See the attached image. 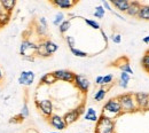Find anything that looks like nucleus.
Wrapping results in <instances>:
<instances>
[{
  "mask_svg": "<svg viewBox=\"0 0 149 133\" xmlns=\"http://www.w3.org/2000/svg\"><path fill=\"white\" fill-rule=\"evenodd\" d=\"M10 17H12V14L10 13L1 9L0 10V26L2 28L3 25H7L9 23V21H10Z\"/></svg>",
  "mask_w": 149,
  "mask_h": 133,
  "instance_id": "obj_22",
  "label": "nucleus"
},
{
  "mask_svg": "<svg viewBox=\"0 0 149 133\" xmlns=\"http://www.w3.org/2000/svg\"><path fill=\"white\" fill-rule=\"evenodd\" d=\"M101 35H102V37H103V39H104L106 44H108V37H107V35H106V32H104L103 30H101Z\"/></svg>",
  "mask_w": 149,
  "mask_h": 133,
  "instance_id": "obj_41",
  "label": "nucleus"
},
{
  "mask_svg": "<svg viewBox=\"0 0 149 133\" xmlns=\"http://www.w3.org/2000/svg\"><path fill=\"white\" fill-rule=\"evenodd\" d=\"M130 79H131V75L126 74V72H120V76H119V81H118V85H119V86H120L122 88H127Z\"/></svg>",
  "mask_w": 149,
  "mask_h": 133,
  "instance_id": "obj_20",
  "label": "nucleus"
},
{
  "mask_svg": "<svg viewBox=\"0 0 149 133\" xmlns=\"http://www.w3.org/2000/svg\"><path fill=\"white\" fill-rule=\"evenodd\" d=\"M48 123H49V125L55 129L57 132H61V131L65 130L67 126H68L65 124L64 119H63V116H60V115H56V114H53L48 118Z\"/></svg>",
  "mask_w": 149,
  "mask_h": 133,
  "instance_id": "obj_8",
  "label": "nucleus"
},
{
  "mask_svg": "<svg viewBox=\"0 0 149 133\" xmlns=\"http://www.w3.org/2000/svg\"><path fill=\"white\" fill-rule=\"evenodd\" d=\"M120 106H122V109H123V113H133L135 110H138V107H136V103H135V99H134V94L132 93H123V94H119L117 96Z\"/></svg>",
  "mask_w": 149,
  "mask_h": 133,
  "instance_id": "obj_3",
  "label": "nucleus"
},
{
  "mask_svg": "<svg viewBox=\"0 0 149 133\" xmlns=\"http://www.w3.org/2000/svg\"><path fill=\"white\" fill-rule=\"evenodd\" d=\"M147 110H149V102H148V106H147Z\"/></svg>",
  "mask_w": 149,
  "mask_h": 133,
  "instance_id": "obj_44",
  "label": "nucleus"
},
{
  "mask_svg": "<svg viewBox=\"0 0 149 133\" xmlns=\"http://www.w3.org/2000/svg\"><path fill=\"white\" fill-rule=\"evenodd\" d=\"M138 19L142 21H149V5H142L138 14Z\"/></svg>",
  "mask_w": 149,
  "mask_h": 133,
  "instance_id": "obj_21",
  "label": "nucleus"
},
{
  "mask_svg": "<svg viewBox=\"0 0 149 133\" xmlns=\"http://www.w3.org/2000/svg\"><path fill=\"white\" fill-rule=\"evenodd\" d=\"M130 2L129 0H112L111 3L112 6L118 10V12H122V13H126L129 7H130Z\"/></svg>",
  "mask_w": 149,
  "mask_h": 133,
  "instance_id": "obj_14",
  "label": "nucleus"
},
{
  "mask_svg": "<svg viewBox=\"0 0 149 133\" xmlns=\"http://www.w3.org/2000/svg\"><path fill=\"white\" fill-rule=\"evenodd\" d=\"M49 133H61V132H57V131H56V132H49Z\"/></svg>",
  "mask_w": 149,
  "mask_h": 133,
  "instance_id": "obj_45",
  "label": "nucleus"
},
{
  "mask_svg": "<svg viewBox=\"0 0 149 133\" xmlns=\"http://www.w3.org/2000/svg\"><path fill=\"white\" fill-rule=\"evenodd\" d=\"M115 131H116V124L113 119L102 114L100 115L99 120L95 123L94 133H115Z\"/></svg>",
  "mask_w": 149,
  "mask_h": 133,
  "instance_id": "obj_2",
  "label": "nucleus"
},
{
  "mask_svg": "<svg viewBox=\"0 0 149 133\" xmlns=\"http://www.w3.org/2000/svg\"><path fill=\"white\" fill-rule=\"evenodd\" d=\"M106 95H107V90L104 88V87H100L96 92H95V94H94V100L96 101V102H100V101H102V100H104V97H106Z\"/></svg>",
  "mask_w": 149,
  "mask_h": 133,
  "instance_id": "obj_24",
  "label": "nucleus"
},
{
  "mask_svg": "<svg viewBox=\"0 0 149 133\" xmlns=\"http://www.w3.org/2000/svg\"><path fill=\"white\" fill-rule=\"evenodd\" d=\"M134 99H135L138 110H147V106L149 102V93L138 92L134 94Z\"/></svg>",
  "mask_w": 149,
  "mask_h": 133,
  "instance_id": "obj_9",
  "label": "nucleus"
},
{
  "mask_svg": "<svg viewBox=\"0 0 149 133\" xmlns=\"http://www.w3.org/2000/svg\"><path fill=\"white\" fill-rule=\"evenodd\" d=\"M1 79H2V71H1V69H0V81H1Z\"/></svg>",
  "mask_w": 149,
  "mask_h": 133,
  "instance_id": "obj_43",
  "label": "nucleus"
},
{
  "mask_svg": "<svg viewBox=\"0 0 149 133\" xmlns=\"http://www.w3.org/2000/svg\"><path fill=\"white\" fill-rule=\"evenodd\" d=\"M36 32H37L38 36L45 37L47 35V26H44V25H41V24L38 23L37 25H36Z\"/></svg>",
  "mask_w": 149,
  "mask_h": 133,
  "instance_id": "obj_30",
  "label": "nucleus"
},
{
  "mask_svg": "<svg viewBox=\"0 0 149 133\" xmlns=\"http://www.w3.org/2000/svg\"><path fill=\"white\" fill-rule=\"evenodd\" d=\"M122 114H124V113H123L122 106H120V103H119L117 97L109 99L104 103V106L102 108V115H104V116H107V117H109L111 119H113L115 117L120 116Z\"/></svg>",
  "mask_w": 149,
  "mask_h": 133,
  "instance_id": "obj_1",
  "label": "nucleus"
},
{
  "mask_svg": "<svg viewBox=\"0 0 149 133\" xmlns=\"http://www.w3.org/2000/svg\"><path fill=\"white\" fill-rule=\"evenodd\" d=\"M74 84L83 94H86L88 92V90H90V86H91V81L84 75H79V74L74 75Z\"/></svg>",
  "mask_w": 149,
  "mask_h": 133,
  "instance_id": "obj_6",
  "label": "nucleus"
},
{
  "mask_svg": "<svg viewBox=\"0 0 149 133\" xmlns=\"http://www.w3.org/2000/svg\"><path fill=\"white\" fill-rule=\"evenodd\" d=\"M112 80H113V76L112 75H106V76H103V81H102V86L101 87H104L106 85L111 84Z\"/></svg>",
  "mask_w": 149,
  "mask_h": 133,
  "instance_id": "obj_33",
  "label": "nucleus"
},
{
  "mask_svg": "<svg viewBox=\"0 0 149 133\" xmlns=\"http://www.w3.org/2000/svg\"><path fill=\"white\" fill-rule=\"evenodd\" d=\"M115 65H116L117 68H119L122 72H126V74H129V75H133V70H132V68H131L130 62H129V60L125 56L118 58V60L115 62Z\"/></svg>",
  "mask_w": 149,
  "mask_h": 133,
  "instance_id": "obj_12",
  "label": "nucleus"
},
{
  "mask_svg": "<svg viewBox=\"0 0 149 133\" xmlns=\"http://www.w3.org/2000/svg\"><path fill=\"white\" fill-rule=\"evenodd\" d=\"M70 52L72 53V55L77 57H87L88 56V54L86 53V52H84V51H81V49H79V48H70Z\"/></svg>",
  "mask_w": 149,
  "mask_h": 133,
  "instance_id": "obj_29",
  "label": "nucleus"
},
{
  "mask_svg": "<svg viewBox=\"0 0 149 133\" xmlns=\"http://www.w3.org/2000/svg\"><path fill=\"white\" fill-rule=\"evenodd\" d=\"M53 75L55 76L56 80H61V81H65V83H74V74L71 70H67V69H58L53 71Z\"/></svg>",
  "mask_w": 149,
  "mask_h": 133,
  "instance_id": "obj_7",
  "label": "nucleus"
},
{
  "mask_svg": "<svg viewBox=\"0 0 149 133\" xmlns=\"http://www.w3.org/2000/svg\"><path fill=\"white\" fill-rule=\"evenodd\" d=\"M102 81H103V76H97L95 78V84L102 86Z\"/></svg>",
  "mask_w": 149,
  "mask_h": 133,
  "instance_id": "obj_38",
  "label": "nucleus"
},
{
  "mask_svg": "<svg viewBox=\"0 0 149 133\" xmlns=\"http://www.w3.org/2000/svg\"><path fill=\"white\" fill-rule=\"evenodd\" d=\"M79 117H80V115L77 111V109L74 108V109H71V110L67 111L64 114V116H63V119H64L67 125H71V124H74V123H76L78 120Z\"/></svg>",
  "mask_w": 149,
  "mask_h": 133,
  "instance_id": "obj_13",
  "label": "nucleus"
},
{
  "mask_svg": "<svg viewBox=\"0 0 149 133\" xmlns=\"http://www.w3.org/2000/svg\"><path fill=\"white\" fill-rule=\"evenodd\" d=\"M24 61H29V62H33L35 61V56H25V57H22Z\"/></svg>",
  "mask_w": 149,
  "mask_h": 133,
  "instance_id": "obj_40",
  "label": "nucleus"
},
{
  "mask_svg": "<svg viewBox=\"0 0 149 133\" xmlns=\"http://www.w3.org/2000/svg\"><path fill=\"white\" fill-rule=\"evenodd\" d=\"M39 24H41V25H44V26H48L46 17H40V19H39Z\"/></svg>",
  "mask_w": 149,
  "mask_h": 133,
  "instance_id": "obj_39",
  "label": "nucleus"
},
{
  "mask_svg": "<svg viewBox=\"0 0 149 133\" xmlns=\"http://www.w3.org/2000/svg\"><path fill=\"white\" fill-rule=\"evenodd\" d=\"M110 5H111V3H110L109 1H107V0H102V7H103L106 10H108V12H110V13H113V10H112V8Z\"/></svg>",
  "mask_w": 149,
  "mask_h": 133,
  "instance_id": "obj_35",
  "label": "nucleus"
},
{
  "mask_svg": "<svg viewBox=\"0 0 149 133\" xmlns=\"http://www.w3.org/2000/svg\"><path fill=\"white\" fill-rule=\"evenodd\" d=\"M141 67L143 68L145 71H147L149 74V49L146 51V53L143 54V56L141 58Z\"/></svg>",
  "mask_w": 149,
  "mask_h": 133,
  "instance_id": "obj_26",
  "label": "nucleus"
},
{
  "mask_svg": "<svg viewBox=\"0 0 149 133\" xmlns=\"http://www.w3.org/2000/svg\"><path fill=\"white\" fill-rule=\"evenodd\" d=\"M71 28V19H64L61 25L58 26V31L61 35H64L65 32H68V30Z\"/></svg>",
  "mask_w": 149,
  "mask_h": 133,
  "instance_id": "obj_25",
  "label": "nucleus"
},
{
  "mask_svg": "<svg viewBox=\"0 0 149 133\" xmlns=\"http://www.w3.org/2000/svg\"><path fill=\"white\" fill-rule=\"evenodd\" d=\"M36 107L40 110V113L42 114V116L46 117V118H49L53 115V111H54L53 102L49 99L36 100Z\"/></svg>",
  "mask_w": 149,
  "mask_h": 133,
  "instance_id": "obj_5",
  "label": "nucleus"
},
{
  "mask_svg": "<svg viewBox=\"0 0 149 133\" xmlns=\"http://www.w3.org/2000/svg\"><path fill=\"white\" fill-rule=\"evenodd\" d=\"M142 41H143L145 44H149V35L147 37H143V38H142Z\"/></svg>",
  "mask_w": 149,
  "mask_h": 133,
  "instance_id": "obj_42",
  "label": "nucleus"
},
{
  "mask_svg": "<svg viewBox=\"0 0 149 133\" xmlns=\"http://www.w3.org/2000/svg\"><path fill=\"white\" fill-rule=\"evenodd\" d=\"M111 40L115 44H120L122 42V36L119 33H113L111 36Z\"/></svg>",
  "mask_w": 149,
  "mask_h": 133,
  "instance_id": "obj_36",
  "label": "nucleus"
},
{
  "mask_svg": "<svg viewBox=\"0 0 149 133\" xmlns=\"http://www.w3.org/2000/svg\"><path fill=\"white\" fill-rule=\"evenodd\" d=\"M37 52V44L29 40V39H24L21 42L19 46V54L22 57L25 56H35Z\"/></svg>",
  "mask_w": 149,
  "mask_h": 133,
  "instance_id": "obj_4",
  "label": "nucleus"
},
{
  "mask_svg": "<svg viewBox=\"0 0 149 133\" xmlns=\"http://www.w3.org/2000/svg\"><path fill=\"white\" fill-rule=\"evenodd\" d=\"M142 3L140 1H131L130 2V7L126 12V14L131 16V17H138V14L140 12V8H141Z\"/></svg>",
  "mask_w": 149,
  "mask_h": 133,
  "instance_id": "obj_15",
  "label": "nucleus"
},
{
  "mask_svg": "<svg viewBox=\"0 0 149 133\" xmlns=\"http://www.w3.org/2000/svg\"><path fill=\"white\" fill-rule=\"evenodd\" d=\"M51 3L60 9H71L78 3L77 0H52Z\"/></svg>",
  "mask_w": 149,
  "mask_h": 133,
  "instance_id": "obj_11",
  "label": "nucleus"
},
{
  "mask_svg": "<svg viewBox=\"0 0 149 133\" xmlns=\"http://www.w3.org/2000/svg\"><path fill=\"white\" fill-rule=\"evenodd\" d=\"M0 28H1V26H0Z\"/></svg>",
  "mask_w": 149,
  "mask_h": 133,
  "instance_id": "obj_46",
  "label": "nucleus"
},
{
  "mask_svg": "<svg viewBox=\"0 0 149 133\" xmlns=\"http://www.w3.org/2000/svg\"><path fill=\"white\" fill-rule=\"evenodd\" d=\"M19 115L23 119L29 116V107H28V103H26V102H24V104H23V107H22V109H21V113H19Z\"/></svg>",
  "mask_w": 149,
  "mask_h": 133,
  "instance_id": "obj_32",
  "label": "nucleus"
},
{
  "mask_svg": "<svg viewBox=\"0 0 149 133\" xmlns=\"http://www.w3.org/2000/svg\"><path fill=\"white\" fill-rule=\"evenodd\" d=\"M36 55L40 57H49L51 55L47 53L46 48H45V45H44V40H41L40 42L37 44V52H36Z\"/></svg>",
  "mask_w": 149,
  "mask_h": 133,
  "instance_id": "obj_23",
  "label": "nucleus"
},
{
  "mask_svg": "<svg viewBox=\"0 0 149 133\" xmlns=\"http://www.w3.org/2000/svg\"><path fill=\"white\" fill-rule=\"evenodd\" d=\"M84 118L86 119V120H90V122H94V123H96L97 120H99V116L96 114V110L92 108V107H90L88 109H86V113L84 115Z\"/></svg>",
  "mask_w": 149,
  "mask_h": 133,
  "instance_id": "obj_19",
  "label": "nucleus"
},
{
  "mask_svg": "<svg viewBox=\"0 0 149 133\" xmlns=\"http://www.w3.org/2000/svg\"><path fill=\"white\" fill-rule=\"evenodd\" d=\"M104 14H106V9L102 7V5L95 7V10H94L93 13L94 17H96V19H103Z\"/></svg>",
  "mask_w": 149,
  "mask_h": 133,
  "instance_id": "obj_28",
  "label": "nucleus"
},
{
  "mask_svg": "<svg viewBox=\"0 0 149 133\" xmlns=\"http://www.w3.org/2000/svg\"><path fill=\"white\" fill-rule=\"evenodd\" d=\"M76 109H77V111L79 113L80 116H81V115H85V113H86V108H85V103H84V102H83V103H80Z\"/></svg>",
  "mask_w": 149,
  "mask_h": 133,
  "instance_id": "obj_37",
  "label": "nucleus"
},
{
  "mask_svg": "<svg viewBox=\"0 0 149 133\" xmlns=\"http://www.w3.org/2000/svg\"><path fill=\"white\" fill-rule=\"evenodd\" d=\"M0 5L3 10L12 14V12L14 10V8L16 6V0H0Z\"/></svg>",
  "mask_w": 149,
  "mask_h": 133,
  "instance_id": "obj_18",
  "label": "nucleus"
},
{
  "mask_svg": "<svg viewBox=\"0 0 149 133\" xmlns=\"http://www.w3.org/2000/svg\"><path fill=\"white\" fill-rule=\"evenodd\" d=\"M56 81V78L55 76L53 75V72H47L45 75H42L41 78H40V84L41 85H47V86H51L53 84H55Z\"/></svg>",
  "mask_w": 149,
  "mask_h": 133,
  "instance_id": "obj_17",
  "label": "nucleus"
},
{
  "mask_svg": "<svg viewBox=\"0 0 149 133\" xmlns=\"http://www.w3.org/2000/svg\"><path fill=\"white\" fill-rule=\"evenodd\" d=\"M63 21H64V14L62 12H58V13H56L55 17L53 19V24L56 25V26H60Z\"/></svg>",
  "mask_w": 149,
  "mask_h": 133,
  "instance_id": "obj_31",
  "label": "nucleus"
},
{
  "mask_svg": "<svg viewBox=\"0 0 149 133\" xmlns=\"http://www.w3.org/2000/svg\"><path fill=\"white\" fill-rule=\"evenodd\" d=\"M84 19V22L90 26V28H92L94 30H101V25H100V23L97 22V21H95V19Z\"/></svg>",
  "mask_w": 149,
  "mask_h": 133,
  "instance_id": "obj_27",
  "label": "nucleus"
},
{
  "mask_svg": "<svg viewBox=\"0 0 149 133\" xmlns=\"http://www.w3.org/2000/svg\"><path fill=\"white\" fill-rule=\"evenodd\" d=\"M44 45H45V48H46V51H47V53L52 56L54 53L57 52V49H58V45L54 42L53 40H51V39H44Z\"/></svg>",
  "mask_w": 149,
  "mask_h": 133,
  "instance_id": "obj_16",
  "label": "nucleus"
},
{
  "mask_svg": "<svg viewBox=\"0 0 149 133\" xmlns=\"http://www.w3.org/2000/svg\"><path fill=\"white\" fill-rule=\"evenodd\" d=\"M35 72L31 71V70H24L21 72V75L19 77V83L21 85H24V86H31L33 80H35Z\"/></svg>",
  "mask_w": 149,
  "mask_h": 133,
  "instance_id": "obj_10",
  "label": "nucleus"
},
{
  "mask_svg": "<svg viewBox=\"0 0 149 133\" xmlns=\"http://www.w3.org/2000/svg\"><path fill=\"white\" fill-rule=\"evenodd\" d=\"M65 41H67L69 48H74V44H76L74 37H72V36H65Z\"/></svg>",
  "mask_w": 149,
  "mask_h": 133,
  "instance_id": "obj_34",
  "label": "nucleus"
}]
</instances>
